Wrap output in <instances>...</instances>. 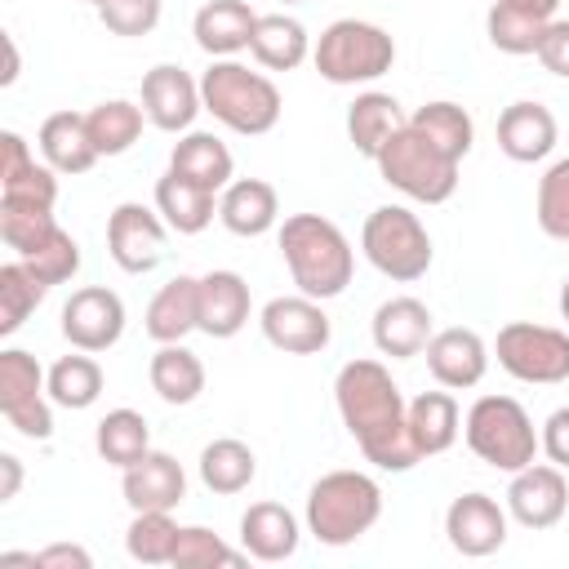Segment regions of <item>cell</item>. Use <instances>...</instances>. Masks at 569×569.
Here are the masks:
<instances>
[{
    "label": "cell",
    "instance_id": "obj_1",
    "mask_svg": "<svg viewBox=\"0 0 569 569\" xmlns=\"http://www.w3.org/2000/svg\"><path fill=\"white\" fill-rule=\"evenodd\" d=\"M338 418L360 453L382 471H409L418 458L409 436V405L382 360H347L333 378Z\"/></svg>",
    "mask_w": 569,
    "mask_h": 569
},
{
    "label": "cell",
    "instance_id": "obj_2",
    "mask_svg": "<svg viewBox=\"0 0 569 569\" xmlns=\"http://www.w3.org/2000/svg\"><path fill=\"white\" fill-rule=\"evenodd\" d=\"M280 253H284V267L298 284V293H307L316 302H329L351 284L356 253H351L342 227L320 213H289L280 222Z\"/></svg>",
    "mask_w": 569,
    "mask_h": 569
},
{
    "label": "cell",
    "instance_id": "obj_3",
    "mask_svg": "<svg viewBox=\"0 0 569 569\" xmlns=\"http://www.w3.org/2000/svg\"><path fill=\"white\" fill-rule=\"evenodd\" d=\"M200 98L218 124H227L231 133H244V138L271 133L280 124V111H284L280 89L262 71H249L236 58L209 62V71L200 76Z\"/></svg>",
    "mask_w": 569,
    "mask_h": 569
},
{
    "label": "cell",
    "instance_id": "obj_4",
    "mask_svg": "<svg viewBox=\"0 0 569 569\" xmlns=\"http://www.w3.org/2000/svg\"><path fill=\"white\" fill-rule=\"evenodd\" d=\"M382 516V485L365 471H325L307 489V533L325 547L365 538Z\"/></svg>",
    "mask_w": 569,
    "mask_h": 569
},
{
    "label": "cell",
    "instance_id": "obj_5",
    "mask_svg": "<svg viewBox=\"0 0 569 569\" xmlns=\"http://www.w3.org/2000/svg\"><path fill=\"white\" fill-rule=\"evenodd\" d=\"M378 173L387 187H396L400 196L418 200V204H445L458 191V164L449 151H440L427 133H418L409 120L405 129H396L387 138V147L373 156Z\"/></svg>",
    "mask_w": 569,
    "mask_h": 569
},
{
    "label": "cell",
    "instance_id": "obj_6",
    "mask_svg": "<svg viewBox=\"0 0 569 569\" xmlns=\"http://www.w3.org/2000/svg\"><path fill=\"white\" fill-rule=\"evenodd\" d=\"M462 436H467V449L493 467V471H520L538 458V431H533V418L525 413L520 400L511 396H480L467 418H462Z\"/></svg>",
    "mask_w": 569,
    "mask_h": 569
},
{
    "label": "cell",
    "instance_id": "obj_7",
    "mask_svg": "<svg viewBox=\"0 0 569 569\" xmlns=\"http://www.w3.org/2000/svg\"><path fill=\"white\" fill-rule=\"evenodd\" d=\"M316 71L329 84H369L378 76L391 71L396 62V40L365 18H338L320 31L316 49H311Z\"/></svg>",
    "mask_w": 569,
    "mask_h": 569
},
{
    "label": "cell",
    "instance_id": "obj_8",
    "mask_svg": "<svg viewBox=\"0 0 569 569\" xmlns=\"http://www.w3.org/2000/svg\"><path fill=\"white\" fill-rule=\"evenodd\" d=\"M360 249L369 267L396 284H413L431 271V236L405 204H378L360 227Z\"/></svg>",
    "mask_w": 569,
    "mask_h": 569
},
{
    "label": "cell",
    "instance_id": "obj_9",
    "mask_svg": "<svg viewBox=\"0 0 569 569\" xmlns=\"http://www.w3.org/2000/svg\"><path fill=\"white\" fill-rule=\"evenodd\" d=\"M493 356L516 382H533V387L569 382V333L565 329L533 325V320H511V325L498 329Z\"/></svg>",
    "mask_w": 569,
    "mask_h": 569
},
{
    "label": "cell",
    "instance_id": "obj_10",
    "mask_svg": "<svg viewBox=\"0 0 569 569\" xmlns=\"http://www.w3.org/2000/svg\"><path fill=\"white\" fill-rule=\"evenodd\" d=\"M53 396H49V373L40 360L22 347L0 351V413L4 422L27 436V440H49L53 436Z\"/></svg>",
    "mask_w": 569,
    "mask_h": 569
},
{
    "label": "cell",
    "instance_id": "obj_11",
    "mask_svg": "<svg viewBox=\"0 0 569 569\" xmlns=\"http://www.w3.org/2000/svg\"><path fill=\"white\" fill-rule=\"evenodd\" d=\"M164 231H169V222L160 218V209H147L138 200H124L107 218V253H111V262L120 271L147 276L164 258Z\"/></svg>",
    "mask_w": 569,
    "mask_h": 569
},
{
    "label": "cell",
    "instance_id": "obj_12",
    "mask_svg": "<svg viewBox=\"0 0 569 569\" xmlns=\"http://www.w3.org/2000/svg\"><path fill=\"white\" fill-rule=\"evenodd\" d=\"M124 333V302L107 284H84L62 302V338L76 351H111Z\"/></svg>",
    "mask_w": 569,
    "mask_h": 569
},
{
    "label": "cell",
    "instance_id": "obj_13",
    "mask_svg": "<svg viewBox=\"0 0 569 569\" xmlns=\"http://www.w3.org/2000/svg\"><path fill=\"white\" fill-rule=\"evenodd\" d=\"M258 325H262V338H267L276 351H284V356H316V351H325L329 338H333V325H329L325 307H320L316 298H307V293L271 298V302L262 307Z\"/></svg>",
    "mask_w": 569,
    "mask_h": 569
},
{
    "label": "cell",
    "instance_id": "obj_14",
    "mask_svg": "<svg viewBox=\"0 0 569 569\" xmlns=\"http://www.w3.org/2000/svg\"><path fill=\"white\" fill-rule=\"evenodd\" d=\"M507 511H511V520L525 525V529H551V525H560L565 511H569V480H565V467H556V462H529V467L511 471Z\"/></svg>",
    "mask_w": 569,
    "mask_h": 569
},
{
    "label": "cell",
    "instance_id": "obj_15",
    "mask_svg": "<svg viewBox=\"0 0 569 569\" xmlns=\"http://www.w3.org/2000/svg\"><path fill=\"white\" fill-rule=\"evenodd\" d=\"M142 111L160 133H187L191 120L204 111L200 98V80H191L182 67L173 62H156L142 76Z\"/></svg>",
    "mask_w": 569,
    "mask_h": 569
},
{
    "label": "cell",
    "instance_id": "obj_16",
    "mask_svg": "<svg viewBox=\"0 0 569 569\" xmlns=\"http://www.w3.org/2000/svg\"><path fill=\"white\" fill-rule=\"evenodd\" d=\"M445 538L458 556H493L502 542H507V511L498 507V498L471 489V493H458L445 511Z\"/></svg>",
    "mask_w": 569,
    "mask_h": 569
},
{
    "label": "cell",
    "instance_id": "obj_17",
    "mask_svg": "<svg viewBox=\"0 0 569 569\" xmlns=\"http://www.w3.org/2000/svg\"><path fill=\"white\" fill-rule=\"evenodd\" d=\"M120 493L133 511H173L187 498V471L173 453L164 449H147L133 467H124L120 476Z\"/></svg>",
    "mask_w": 569,
    "mask_h": 569
},
{
    "label": "cell",
    "instance_id": "obj_18",
    "mask_svg": "<svg viewBox=\"0 0 569 569\" xmlns=\"http://www.w3.org/2000/svg\"><path fill=\"white\" fill-rule=\"evenodd\" d=\"M196 307H200V333L209 338H236L244 325H249V311H253V298H249V284L240 271H204L200 284H196Z\"/></svg>",
    "mask_w": 569,
    "mask_h": 569
},
{
    "label": "cell",
    "instance_id": "obj_19",
    "mask_svg": "<svg viewBox=\"0 0 569 569\" xmlns=\"http://www.w3.org/2000/svg\"><path fill=\"white\" fill-rule=\"evenodd\" d=\"M427 369H431V378H436L440 387L467 391V387H476V382L485 378V369H489V347H485V338H480L476 329H462V325L440 329V333H431V342H427Z\"/></svg>",
    "mask_w": 569,
    "mask_h": 569
},
{
    "label": "cell",
    "instance_id": "obj_20",
    "mask_svg": "<svg viewBox=\"0 0 569 569\" xmlns=\"http://www.w3.org/2000/svg\"><path fill=\"white\" fill-rule=\"evenodd\" d=\"M431 307L422 298H387L378 311H373V347L391 360H409V356H422L427 342H431Z\"/></svg>",
    "mask_w": 569,
    "mask_h": 569
},
{
    "label": "cell",
    "instance_id": "obj_21",
    "mask_svg": "<svg viewBox=\"0 0 569 569\" xmlns=\"http://www.w3.org/2000/svg\"><path fill=\"white\" fill-rule=\"evenodd\" d=\"M0 200H18V204H58V169L36 164L31 147L22 133H4L0 138Z\"/></svg>",
    "mask_w": 569,
    "mask_h": 569
},
{
    "label": "cell",
    "instance_id": "obj_22",
    "mask_svg": "<svg viewBox=\"0 0 569 569\" xmlns=\"http://www.w3.org/2000/svg\"><path fill=\"white\" fill-rule=\"evenodd\" d=\"M498 147L516 164L547 160L551 147H556V116H551V107L529 102V98L502 107V116H498Z\"/></svg>",
    "mask_w": 569,
    "mask_h": 569
},
{
    "label": "cell",
    "instance_id": "obj_23",
    "mask_svg": "<svg viewBox=\"0 0 569 569\" xmlns=\"http://www.w3.org/2000/svg\"><path fill=\"white\" fill-rule=\"evenodd\" d=\"M302 542V529H298V516L280 502H253L244 516H240V547L249 551V560H262V565H280L298 551Z\"/></svg>",
    "mask_w": 569,
    "mask_h": 569
},
{
    "label": "cell",
    "instance_id": "obj_24",
    "mask_svg": "<svg viewBox=\"0 0 569 569\" xmlns=\"http://www.w3.org/2000/svg\"><path fill=\"white\" fill-rule=\"evenodd\" d=\"M253 27H258V13L244 0H209L191 18V36L209 58H236L240 49H249Z\"/></svg>",
    "mask_w": 569,
    "mask_h": 569
},
{
    "label": "cell",
    "instance_id": "obj_25",
    "mask_svg": "<svg viewBox=\"0 0 569 569\" xmlns=\"http://www.w3.org/2000/svg\"><path fill=\"white\" fill-rule=\"evenodd\" d=\"M218 218L231 236H267L280 218V196L267 178H236L218 196Z\"/></svg>",
    "mask_w": 569,
    "mask_h": 569
},
{
    "label": "cell",
    "instance_id": "obj_26",
    "mask_svg": "<svg viewBox=\"0 0 569 569\" xmlns=\"http://www.w3.org/2000/svg\"><path fill=\"white\" fill-rule=\"evenodd\" d=\"M36 142H40L44 164L58 169V173H71L76 178V173H89L98 164V147H93L89 120L80 111H53V116H44Z\"/></svg>",
    "mask_w": 569,
    "mask_h": 569
},
{
    "label": "cell",
    "instance_id": "obj_27",
    "mask_svg": "<svg viewBox=\"0 0 569 569\" xmlns=\"http://www.w3.org/2000/svg\"><path fill=\"white\" fill-rule=\"evenodd\" d=\"M156 209L169 222V231L200 236L218 213V191H204V187L187 182L182 173L164 169V178H156Z\"/></svg>",
    "mask_w": 569,
    "mask_h": 569
},
{
    "label": "cell",
    "instance_id": "obj_28",
    "mask_svg": "<svg viewBox=\"0 0 569 569\" xmlns=\"http://www.w3.org/2000/svg\"><path fill=\"white\" fill-rule=\"evenodd\" d=\"M169 169L182 173L187 182L204 187V191H222V187L231 182V169H236V164H231V151H227L222 138L200 133V129H187V133L173 142V151H169Z\"/></svg>",
    "mask_w": 569,
    "mask_h": 569
},
{
    "label": "cell",
    "instance_id": "obj_29",
    "mask_svg": "<svg viewBox=\"0 0 569 569\" xmlns=\"http://www.w3.org/2000/svg\"><path fill=\"white\" fill-rule=\"evenodd\" d=\"M196 284L200 276H173L156 289L147 302V338L156 342H182L191 329H200V307H196Z\"/></svg>",
    "mask_w": 569,
    "mask_h": 569
},
{
    "label": "cell",
    "instance_id": "obj_30",
    "mask_svg": "<svg viewBox=\"0 0 569 569\" xmlns=\"http://www.w3.org/2000/svg\"><path fill=\"white\" fill-rule=\"evenodd\" d=\"M462 431V413H458V400L445 391H422L409 400V436H413V449L418 458H436L445 449H453Z\"/></svg>",
    "mask_w": 569,
    "mask_h": 569
},
{
    "label": "cell",
    "instance_id": "obj_31",
    "mask_svg": "<svg viewBox=\"0 0 569 569\" xmlns=\"http://www.w3.org/2000/svg\"><path fill=\"white\" fill-rule=\"evenodd\" d=\"M405 111H400V102L391 98V93H382V89H365V93H356V102L347 107V138H351V147L360 151V156H378L382 147H387V138L396 133V129H405Z\"/></svg>",
    "mask_w": 569,
    "mask_h": 569
},
{
    "label": "cell",
    "instance_id": "obj_32",
    "mask_svg": "<svg viewBox=\"0 0 569 569\" xmlns=\"http://www.w3.org/2000/svg\"><path fill=\"white\" fill-rule=\"evenodd\" d=\"M249 53H253L258 67H267V71H293V67L307 62L311 36H307V27H302L298 18H289V13H258Z\"/></svg>",
    "mask_w": 569,
    "mask_h": 569
},
{
    "label": "cell",
    "instance_id": "obj_33",
    "mask_svg": "<svg viewBox=\"0 0 569 569\" xmlns=\"http://www.w3.org/2000/svg\"><path fill=\"white\" fill-rule=\"evenodd\" d=\"M151 391L164 400V405H191L200 391H204V365L191 347L182 342H160V351L151 356Z\"/></svg>",
    "mask_w": 569,
    "mask_h": 569
},
{
    "label": "cell",
    "instance_id": "obj_34",
    "mask_svg": "<svg viewBox=\"0 0 569 569\" xmlns=\"http://www.w3.org/2000/svg\"><path fill=\"white\" fill-rule=\"evenodd\" d=\"M196 467H200V480H204L209 493H240V489H249L253 476H258L253 449H249L244 440H236V436L209 440V445L200 449V462H196Z\"/></svg>",
    "mask_w": 569,
    "mask_h": 569
},
{
    "label": "cell",
    "instance_id": "obj_35",
    "mask_svg": "<svg viewBox=\"0 0 569 569\" xmlns=\"http://www.w3.org/2000/svg\"><path fill=\"white\" fill-rule=\"evenodd\" d=\"M84 120H89V138H93L98 156H124L142 138L147 111L138 102H129V98H107V102L89 107Z\"/></svg>",
    "mask_w": 569,
    "mask_h": 569
},
{
    "label": "cell",
    "instance_id": "obj_36",
    "mask_svg": "<svg viewBox=\"0 0 569 569\" xmlns=\"http://www.w3.org/2000/svg\"><path fill=\"white\" fill-rule=\"evenodd\" d=\"M93 449H98L102 462L124 471L151 449V427H147V418L138 409H111L93 431Z\"/></svg>",
    "mask_w": 569,
    "mask_h": 569
},
{
    "label": "cell",
    "instance_id": "obj_37",
    "mask_svg": "<svg viewBox=\"0 0 569 569\" xmlns=\"http://www.w3.org/2000/svg\"><path fill=\"white\" fill-rule=\"evenodd\" d=\"M409 124H413L418 133H427L440 151H449L453 160H462V156L471 151V142H476V124H471L467 107H458V102H449V98L422 102V107L409 116Z\"/></svg>",
    "mask_w": 569,
    "mask_h": 569
},
{
    "label": "cell",
    "instance_id": "obj_38",
    "mask_svg": "<svg viewBox=\"0 0 569 569\" xmlns=\"http://www.w3.org/2000/svg\"><path fill=\"white\" fill-rule=\"evenodd\" d=\"M49 396L62 409H89L102 396V365L93 351H76L49 365Z\"/></svg>",
    "mask_w": 569,
    "mask_h": 569
},
{
    "label": "cell",
    "instance_id": "obj_39",
    "mask_svg": "<svg viewBox=\"0 0 569 569\" xmlns=\"http://www.w3.org/2000/svg\"><path fill=\"white\" fill-rule=\"evenodd\" d=\"M44 293H49V284H44L22 258L4 262V267H0V333H4V338L18 333V329L27 325V316L44 302Z\"/></svg>",
    "mask_w": 569,
    "mask_h": 569
},
{
    "label": "cell",
    "instance_id": "obj_40",
    "mask_svg": "<svg viewBox=\"0 0 569 569\" xmlns=\"http://www.w3.org/2000/svg\"><path fill=\"white\" fill-rule=\"evenodd\" d=\"M178 533H182V525L169 511H133V520L124 529V551L138 565H169Z\"/></svg>",
    "mask_w": 569,
    "mask_h": 569
},
{
    "label": "cell",
    "instance_id": "obj_41",
    "mask_svg": "<svg viewBox=\"0 0 569 569\" xmlns=\"http://www.w3.org/2000/svg\"><path fill=\"white\" fill-rule=\"evenodd\" d=\"M249 560V551L240 547H227L213 529H204V525H182V533H178V547H173V569H236V565H244Z\"/></svg>",
    "mask_w": 569,
    "mask_h": 569
},
{
    "label": "cell",
    "instance_id": "obj_42",
    "mask_svg": "<svg viewBox=\"0 0 569 569\" xmlns=\"http://www.w3.org/2000/svg\"><path fill=\"white\" fill-rule=\"evenodd\" d=\"M22 262L53 289V284H67L76 271H80V244H76V236L71 231H62V227H53L44 240H36V249H27L22 253Z\"/></svg>",
    "mask_w": 569,
    "mask_h": 569
},
{
    "label": "cell",
    "instance_id": "obj_43",
    "mask_svg": "<svg viewBox=\"0 0 569 569\" xmlns=\"http://www.w3.org/2000/svg\"><path fill=\"white\" fill-rule=\"evenodd\" d=\"M542 27H547V22H538V18L520 13V9H507L502 0H498V4L489 9V18H485L489 44H493L498 53H511V58H520V53H538Z\"/></svg>",
    "mask_w": 569,
    "mask_h": 569
},
{
    "label": "cell",
    "instance_id": "obj_44",
    "mask_svg": "<svg viewBox=\"0 0 569 569\" xmlns=\"http://www.w3.org/2000/svg\"><path fill=\"white\" fill-rule=\"evenodd\" d=\"M538 227L569 244V156L538 178Z\"/></svg>",
    "mask_w": 569,
    "mask_h": 569
},
{
    "label": "cell",
    "instance_id": "obj_45",
    "mask_svg": "<svg viewBox=\"0 0 569 569\" xmlns=\"http://www.w3.org/2000/svg\"><path fill=\"white\" fill-rule=\"evenodd\" d=\"M98 18L111 36H151L160 22V0H102Z\"/></svg>",
    "mask_w": 569,
    "mask_h": 569
},
{
    "label": "cell",
    "instance_id": "obj_46",
    "mask_svg": "<svg viewBox=\"0 0 569 569\" xmlns=\"http://www.w3.org/2000/svg\"><path fill=\"white\" fill-rule=\"evenodd\" d=\"M551 76L569 80V18H551L542 27V40H538V53H533Z\"/></svg>",
    "mask_w": 569,
    "mask_h": 569
},
{
    "label": "cell",
    "instance_id": "obj_47",
    "mask_svg": "<svg viewBox=\"0 0 569 569\" xmlns=\"http://www.w3.org/2000/svg\"><path fill=\"white\" fill-rule=\"evenodd\" d=\"M538 445H542V453L556 467H569V405H560V409L547 413V422L538 431Z\"/></svg>",
    "mask_w": 569,
    "mask_h": 569
},
{
    "label": "cell",
    "instance_id": "obj_48",
    "mask_svg": "<svg viewBox=\"0 0 569 569\" xmlns=\"http://www.w3.org/2000/svg\"><path fill=\"white\" fill-rule=\"evenodd\" d=\"M36 569H93V556L80 542H49L36 551Z\"/></svg>",
    "mask_w": 569,
    "mask_h": 569
},
{
    "label": "cell",
    "instance_id": "obj_49",
    "mask_svg": "<svg viewBox=\"0 0 569 569\" xmlns=\"http://www.w3.org/2000/svg\"><path fill=\"white\" fill-rule=\"evenodd\" d=\"M0 502H9V498H18V489H22V462L13 458V453H0Z\"/></svg>",
    "mask_w": 569,
    "mask_h": 569
},
{
    "label": "cell",
    "instance_id": "obj_50",
    "mask_svg": "<svg viewBox=\"0 0 569 569\" xmlns=\"http://www.w3.org/2000/svg\"><path fill=\"white\" fill-rule=\"evenodd\" d=\"M502 4H507V9H520V13L538 18V22H551L556 9H560V0H502Z\"/></svg>",
    "mask_w": 569,
    "mask_h": 569
},
{
    "label": "cell",
    "instance_id": "obj_51",
    "mask_svg": "<svg viewBox=\"0 0 569 569\" xmlns=\"http://www.w3.org/2000/svg\"><path fill=\"white\" fill-rule=\"evenodd\" d=\"M4 84H13L18 80V44H13V36H4V76H0Z\"/></svg>",
    "mask_w": 569,
    "mask_h": 569
},
{
    "label": "cell",
    "instance_id": "obj_52",
    "mask_svg": "<svg viewBox=\"0 0 569 569\" xmlns=\"http://www.w3.org/2000/svg\"><path fill=\"white\" fill-rule=\"evenodd\" d=\"M560 316H565V320H569V280H565V284H560Z\"/></svg>",
    "mask_w": 569,
    "mask_h": 569
},
{
    "label": "cell",
    "instance_id": "obj_53",
    "mask_svg": "<svg viewBox=\"0 0 569 569\" xmlns=\"http://www.w3.org/2000/svg\"><path fill=\"white\" fill-rule=\"evenodd\" d=\"M89 4H93V9H98V4H102V0H89Z\"/></svg>",
    "mask_w": 569,
    "mask_h": 569
},
{
    "label": "cell",
    "instance_id": "obj_54",
    "mask_svg": "<svg viewBox=\"0 0 569 569\" xmlns=\"http://www.w3.org/2000/svg\"><path fill=\"white\" fill-rule=\"evenodd\" d=\"M284 4H298V0H284Z\"/></svg>",
    "mask_w": 569,
    "mask_h": 569
}]
</instances>
